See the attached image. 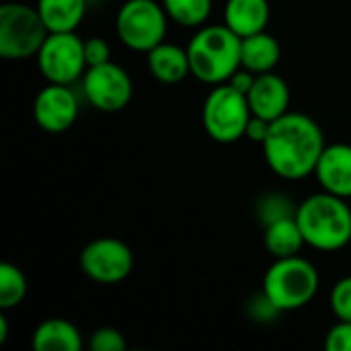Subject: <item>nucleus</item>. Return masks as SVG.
Masks as SVG:
<instances>
[{
    "label": "nucleus",
    "mask_w": 351,
    "mask_h": 351,
    "mask_svg": "<svg viewBox=\"0 0 351 351\" xmlns=\"http://www.w3.org/2000/svg\"><path fill=\"white\" fill-rule=\"evenodd\" d=\"M286 216H296V210L290 206V199L284 195H265L261 204V218L265 220V226L286 218Z\"/></svg>",
    "instance_id": "b1692460"
},
{
    "label": "nucleus",
    "mask_w": 351,
    "mask_h": 351,
    "mask_svg": "<svg viewBox=\"0 0 351 351\" xmlns=\"http://www.w3.org/2000/svg\"><path fill=\"white\" fill-rule=\"evenodd\" d=\"M37 66L47 82L72 84L88 68L84 41L74 31L49 33L37 53Z\"/></svg>",
    "instance_id": "6e6552de"
},
{
    "label": "nucleus",
    "mask_w": 351,
    "mask_h": 351,
    "mask_svg": "<svg viewBox=\"0 0 351 351\" xmlns=\"http://www.w3.org/2000/svg\"><path fill=\"white\" fill-rule=\"evenodd\" d=\"M27 294V278L12 263H0V308L8 311L23 302Z\"/></svg>",
    "instance_id": "412c9836"
},
{
    "label": "nucleus",
    "mask_w": 351,
    "mask_h": 351,
    "mask_svg": "<svg viewBox=\"0 0 351 351\" xmlns=\"http://www.w3.org/2000/svg\"><path fill=\"white\" fill-rule=\"evenodd\" d=\"M243 37L226 25L202 27L187 45L191 74L206 84H224L243 68Z\"/></svg>",
    "instance_id": "f03ea898"
},
{
    "label": "nucleus",
    "mask_w": 351,
    "mask_h": 351,
    "mask_svg": "<svg viewBox=\"0 0 351 351\" xmlns=\"http://www.w3.org/2000/svg\"><path fill=\"white\" fill-rule=\"evenodd\" d=\"M162 6L183 27H202L212 12V0H162Z\"/></svg>",
    "instance_id": "aec40b11"
},
{
    "label": "nucleus",
    "mask_w": 351,
    "mask_h": 351,
    "mask_svg": "<svg viewBox=\"0 0 351 351\" xmlns=\"http://www.w3.org/2000/svg\"><path fill=\"white\" fill-rule=\"evenodd\" d=\"M148 68L152 76L165 84H177L191 74L189 53L187 49L175 45V43H158L148 51Z\"/></svg>",
    "instance_id": "4468645a"
},
{
    "label": "nucleus",
    "mask_w": 351,
    "mask_h": 351,
    "mask_svg": "<svg viewBox=\"0 0 351 351\" xmlns=\"http://www.w3.org/2000/svg\"><path fill=\"white\" fill-rule=\"evenodd\" d=\"M8 337V321L4 315H0V343H4Z\"/></svg>",
    "instance_id": "c85d7f7f"
},
{
    "label": "nucleus",
    "mask_w": 351,
    "mask_h": 351,
    "mask_svg": "<svg viewBox=\"0 0 351 351\" xmlns=\"http://www.w3.org/2000/svg\"><path fill=\"white\" fill-rule=\"evenodd\" d=\"M269 125H271V121H265V119H261V117H251V121H249V125H247V138H251L253 142H259V144H263V140L267 138V132H269Z\"/></svg>",
    "instance_id": "cd10ccee"
},
{
    "label": "nucleus",
    "mask_w": 351,
    "mask_h": 351,
    "mask_svg": "<svg viewBox=\"0 0 351 351\" xmlns=\"http://www.w3.org/2000/svg\"><path fill=\"white\" fill-rule=\"evenodd\" d=\"M82 90L86 101L105 113L121 111L134 95V84L130 74L113 64L105 62L99 66H88L82 74Z\"/></svg>",
    "instance_id": "1a4fd4ad"
},
{
    "label": "nucleus",
    "mask_w": 351,
    "mask_h": 351,
    "mask_svg": "<svg viewBox=\"0 0 351 351\" xmlns=\"http://www.w3.org/2000/svg\"><path fill=\"white\" fill-rule=\"evenodd\" d=\"M33 348L37 351H78L82 337L70 321L47 319L35 329Z\"/></svg>",
    "instance_id": "a211bd4d"
},
{
    "label": "nucleus",
    "mask_w": 351,
    "mask_h": 351,
    "mask_svg": "<svg viewBox=\"0 0 351 351\" xmlns=\"http://www.w3.org/2000/svg\"><path fill=\"white\" fill-rule=\"evenodd\" d=\"M282 58V47L280 41L261 31L249 37H243V47H241V64L243 68L251 70L253 74H263L271 72Z\"/></svg>",
    "instance_id": "dca6fc26"
},
{
    "label": "nucleus",
    "mask_w": 351,
    "mask_h": 351,
    "mask_svg": "<svg viewBox=\"0 0 351 351\" xmlns=\"http://www.w3.org/2000/svg\"><path fill=\"white\" fill-rule=\"evenodd\" d=\"M80 269L86 278L99 284H117L134 269L132 249L113 237H103L88 243L80 253Z\"/></svg>",
    "instance_id": "9d476101"
},
{
    "label": "nucleus",
    "mask_w": 351,
    "mask_h": 351,
    "mask_svg": "<svg viewBox=\"0 0 351 351\" xmlns=\"http://www.w3.org/2000/svg\"><path fill=\"white\" fill-rule=\"evenodd\" d=\"M255 76H257V74H253L251 70H247V68H239V70L230 76L228 84H230V86H234L237 90H241L243 95H247V93L251 90V86H253V82H255Z\"/></svg>",
    "instance_id": "bb28decb"
},
{
    "label": "nucleus",
    "mask_w": 351,
    "mask_h": 351,
    "mask_svg": "<svg viewBox=\"0 0 351 351\" xmlns=\"http://www.w3.org/2000/svg\"><path fill=\"white\" fill-rule=\"evenodd\" d=\"M296 220L308 247L339 251L351 241V208L333 193H315L296 208Z\"/></svg>",
    "instance_id": "7ed1b4c3"
},
{
    "label": "nucleus",
    "mask_w": 351,
    "mask_h": 351,
    "mask_svg": "<svg viewBox=\"0 0 351 351\" xmlns=\"http://www.w3.org/2000/svg\"><path fill=\"white\" fill-rule=\"evenodd\" d=\"M84 56H86L88 66H99V64L111 62L109 43L103 37H90L84 41Z\"/></svg>",
    "instance_id": "a878e982"
},
{
    "label": "nucleus",
    "mask_w": 351,
    "mask_h": 351,
    "mask_svg": "<svg viewBox=\"0 0 351 351\" xmlns=\"http://www.w3.org/2000/svg\"><path fill=\"white\" fill-rule=\"evenodd\" d=\"M253 113L247 95L230 86L228 82L216 84L206 97L202 119L208 136L220 144H230L247 134V125Z\"/></svg>",
    "instance_id": "423d86ee"
},
{
    "label": "nucleus",
    "mask_w": 351,
    "mask_h": 351,
    "mask_svg": "<svg viewBox=\"0 0 351 351\" xmlns=\"http://www.w3.org/2000/svg\"><path fill=\"white\" fill-rule=\"evenodd\" d=\"M88 348L93 351H123L125 337L113 327H101L90 335Z\"/></svg>",
    "instance_id": "5701e85b"
},
{
    "label": "nucleus",
    "mask_w": 351,
    "mask_h": 351,
    "mask_svg": "<svg viewBox=\"0 0 351 351\" xmlns=\"http://www.w3.org/2000/svg\"><path fill=\"white\" fill-rule=\"evenodd\" d=\"M37 10L49 33H70L82 23L86 0H37Z\"/></svg>",
    "instance_id": "6ab92c4d"
},
{
    "label": "nucleus",
    "mask_w": 351,
    "mask_h": 351,
    "mask_svg": "<svg viewBox=\"0 0 351 351\" xmlns=\"http://www.w3.org/2000/svg\"><path fill=\"white\" fill-rule=\"evenodd\" d=\"M33 117L37 125L49 134L66 132L78 117V101L68 84H47L33 103Z\"/></svg>",
    "instance_id": "9b49d317"
},
{
    "label": "nucleus",
    "mask_w": 351,
    "mask_h": 351,
    "mask_svg": "<svg viewBox=\"0 0 351 351\" xmlns=\"http://www.w3.org/2000/svg\"><path fill=\"white\" fill-rule=\"evenodd\" d=\"M327 351H351V321H339L325 337Z\"/></svg>",
    "instance_id": "393cba45"
},
{
    "label": "nucleus",
    "mask_w": 351,
    "mask_h": 351,
    "mask_svg": "<svg viewBox=\"0 0 351 351\" xmlns=\"http://www.w3.org/2000/svg\"><path fill=\"white\" fill-rule=\"evenodd\" d=\"M261 146L269 169L278 177L298 181L315 173L325 150V136L313 117L304 113H284L271 121Z\"/></svg>",
    "instance_id": "f257e3e1"
},
{
    "label": "nucleus",
    "mask_w": 351,
    "mask_h": 351,
    "mask_svg": "<svg viewBox=\"0 0 351 351\" xmlns=\"http://www.w3.org/2000/svg\"><path fill=\"white\" fill-rule=\"evenodd\" d=\"M269 21L267 0H228L224 6V25L239 37H249L265 31Z\"/></svg>",
    "instance_id": "2eb2a0df"
},
{
    "label": "nucleus",
    "mask_w": 351,
    "mask_h": 351,
    "mask_svg": "<svg viewBox=\"0 0 351 351\" xmlns=\"http://www.w3.org/2000/svg\"><path fill=\"white\" fill-rule=\"evenodd\" d=\"M331 308L339 321H351V276L339 280L331 292Z\"/></svg>",
    "instance_id": "4be33fe9"
},
{
    "label": "nucleus",
    "mask_w": 351,
    "mask_h": 351,
    "mask_svg": "<svg viewBox=\"0 0 351 351\" xmlns=\"http://www.w3.org/2000/svg\"><path fill=\"white\" fill-rule=\"evenodd\" d=\"M169 14L162 2L154 0H128L121 4L115 21L121 43L134 51H150L165 41Z\"/></svg>",
    "instance_id": "0eeeda50"
},
{
    "label": "nucleus",
    "mask_w": 351,
    "mask_h": 351,
    "mask_svg": "<svg viewBox=\"0 0 351 351\" xmlns=\"http://www.w3.org/2000/svg\"><path fill=\"white\" fill-rule=\"evenodd\" d=\"M315 175L323 191L339 195L343 199L351 197V146L350 144H331L325 146Z\"/></svg>",
    "instance_id": "ddd939ff"
},
{
    "label": "nucleus",
    "mask_w": 351,
    "mask_h": 351,
    "mask_svg": "<svg viewBox=\"0 0 351 351\" xmlns=\"http://www.w3.org/2000/svg\"><path fill=\"white\" fill-rule=\"evenodd\" d=\"M317 267L300 257L276 259L263 278V296L276 306V311H296L306 306L319 292Z\"/></svg>",
    "instance_id": "20e7f679"
},
{
    "label": "nucleus",
    "mask_w": 351,
    "mask_h": 351,
    "mask_svg": "<svg viewBox=\"0 0 351 351\" xmlns=\"http://www.w3.org/2000/svg\"><path fill=\"white\" fill-rule=\"evenodd\" d=\"M49 31L37 10L23 2L0 6V56L4 60H27L37 56Z\"/></svg>",
    "instance_id": "39448f33"
},
{
    "label": "nucleus",
    "mask_w": 351,
    "mask_h": 351,
    "mask_svg": "<svg viewBox=\"0 0 351 351\" xmlns=\"http://www.w3.org/2000/svg\"><path fill=\"white\" fill-rule=\"evenodd\" d=\"M251 113L265 121H276L284 113H288L290 105V88L286 80L274 72H263L255 76L251 90L247 93Z\"/></svg>",
    "instance_id": "f8f14e48"
},
{
    "label": "nucleus",
    "mask_w": 351,
    "mask_h": 351,
    "mask_svg": "<svg viewBox=\"0 0 351 351\" xmlns=\"http://www.w3.org/2000/svg\"><path fill=\"white\" fill-rule=\"evenodd\" d=\"M265 249L276 257V259H284V257H294L302 251V247L306 245L304 234L298 226L296 216H286L280 218L271 224L265 226V237H263Z\"/></svg>",
    "instance_id": "f3484780"
}]
</instances>
